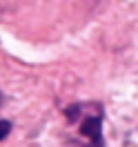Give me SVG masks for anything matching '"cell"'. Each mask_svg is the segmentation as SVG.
I'll return each instance as SVG.
<instances>
[{
  "label": "cell",
  "instance_id": "1",
  "mask_svg": "<svg viewBox=\"0 0 138 147\" xmlns=\"http://www.w3.org/2000/svg\"><path fill=\"white\" fill-rule=\"evenodd\" d=\"M80 134H83L85 138H89L94 147H105L100 116H85L83 123H80Z\"/></svg>",
  "mask_w": 138,
  "mask_h": 147
},
{
  "label": "cell",
  "instance_id": "2",
  "mask_svg": "<svg viewBox=\"0 0 138 147\" xmlns=\"http://www.w3.org/2000/svg\"><path fill=\"white\" fill-rule=\"evenodd\" d=\"M78 111H80V107H78V105L67 107V109H65V116H67V120H69V123H74V120L78 118Z\"/></svg>",
  "mask_w": 138,
  "mask_h": 147
},
{
  "label": "cell",
  "instance_id": "3",
  "mask_svg": "<svg viewBox=\"0 0 138 147\" xmlns=\"http://www.w3.org/2000/svg\"><path fill=\"white\" fill-rule=\"evenodd\" d=\"M9 131H11V123L9 120H0V140H5L9 136Z\"/></svg>",
  "mask_w": 138,
  "mask_h": 147
},
{
  "label": "cell",
  "instance_id": "4",
  "mask_svg": "<svg viewBox=\"0 0 138 147\" xmlns=\"http://www.w3.org/2000/svg\"><path fill=\"white\" fill-rule=\"evenodd\" d=\"M78 147H94V145H78Z\"/></svg>",
  "mask_w": 138,
  "mask_h": 147
}]
</instances>
